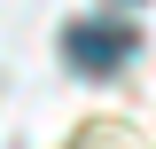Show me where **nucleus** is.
<instances>
[{"instance_id": "f257e3e1", "label": "nucleus", "mask_w": 156, "mask_h": 149, "mask_svg": "<svg viewBox=\"0 0 156 149\" xmlns=\"http://www.w3.org/2000/svg\"><path fill=\"white\" fill-rule=\"evenodd\" d=\"M62 55H70V71H94V78H109L117 63L133 55V32H125V24H101V16H86V24H70V32H62Z\"/></svg>"}]
</instances>
